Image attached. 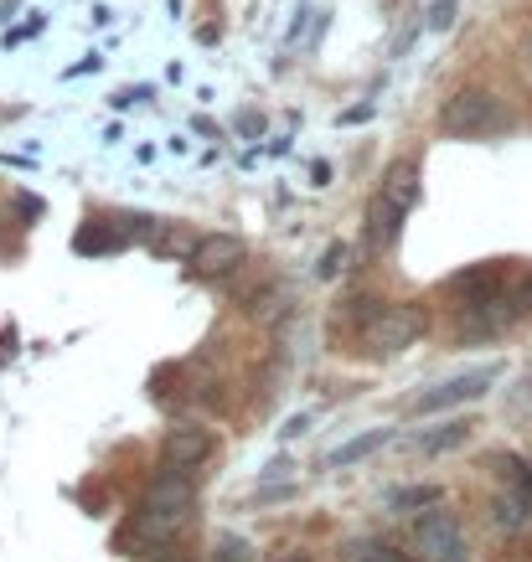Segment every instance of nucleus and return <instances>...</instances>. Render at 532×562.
Listing matches in <instances>:
<instances>
[{"instance_id":"nucleus-26","label":"nucleus","mask_w":532,"mask_h":562,"mask_svg":"<svg viewBox=\"0 0 532 562\" xmlns=\"http://www.w3.org/2000/svg\"><path fill=\"white\" fill-rule=\"evenodd\" d=\"M310 181H315V187H331V166H326V160H315V166H310Z\"/></svg>"},{"instance_id":"nucleus-20","label":"nucleus","mask_w":532,"mask_h":562,"mask_svg":"<svg viewBox=\"0 0 532 562\" xmlns=\"http://www.w3.org/2000/svg\"><path fill=\"white\" fill-rule=\"evenodd\" d=\"M315 418H321L315 408H310V413H295V418H285V424H279V439H300V434H306Z\"/></svg>"},{"instance_id":"nucleus-4","label":"nucleus","mask_w":532,"mask_h":562,"mask_svg":"<svg viewBox=\"0 0 532 562\" xmlns=\"http://www.w3.org/2000/svg\"><path fill=\"white\" fill-rule=\"evenodd\" d=\"M409 558L413 562H470V542H465L461 516L445 512L434 501V512L413 516L409 527Z\"/></svg>"},{"instance_id":"nucleus-10","label":"nucleus","mask_w":532,"mask_h":562,"mask_svg":"<svg viewBox=\"0 0 532 562\" xmlns=\"http://www.w3.org/2000/svg\"><path fill=\"white\" fill-rule=\"evenodd\" d=\"M403 217H409V212H403L394 196L378 191V196L367 202V248H373V254H388V248L403 238Z\"/></svg>"},{"instance_id":"nucleus-15","label":"nucleus","mask_w":532,"mask_h":562,"mask_svg":"<svg viewBox=\"0 0 532 562\" xmlns=\"http://www.w3.org/2000/svg\"><path fill=\"white\" fill-rule=\"evenodd\" d=\"M470 428H476V424H465V418H450V424L430 428V434H419V439H413V449H419V454H445V449H455V443L470 439Z\"/></svg>"},{"instance_id":"nucleus-8","label":"nucleus","mask_w":532,"mask_h":562,"mask_svg":"<svg viewBox=\"0 0 532 562\" xmlns=\"http://www.w3.org/2000/svg\"><path fill=\"white\" fill-rule=\"evenodd\" d=\"M212 449H218L212 428L181 424V428H171V434L160 439V464H176V470H191V475H197V470L212 460Z\"/></svg>"},{"instance_id":"nucleus-23","label":"nucleus","mask_w":532,"mask_h":562,"mask_svg":"<svg viewBox=\"0 0 532 562\" xmlns=\"http://www.w3.org/2000/svg\"><path fill=\"white\" fill-rule=\"evenodd\" d=\"M239 130L248 139H258V135H264V114H254V109H248V114H239Z\"/></svg>"},{"instance_id":"nucleus-7","label":"nucleus","mask_w":532,"mask_h":562,"mask_svg":"<svg viewBox=\"0 0 532 562\" xmlns=\"http://www.w3.org/2000/svg\"><path fill=\"white\" fill-rule=\"evenodd\" d=\"M517 321V305L512 294H486L476 305H465V321H461V341L476 346V341H497L501 330Z\"/></svg>"},{"instance_id":"nucleus-14","label":"nucleus","mask_w":532,"mask_h":562,"mask_svg":"<svg viewBox=\"0 0 532 562\" xmlns=\"http://www.w3.org/2000/svg\"><path fill=\"white\" fill-rule=\"evenodd\" d=\"M342 562H413L403 547L383 542V537H352V542L342 547Z\"/></svg>"},{"instance_id":"nucleus-22","label":"nucleus","mask_w":532,"mask_h":562,"mask_svg":"<svg viewBox=\"0 0 532 562\" xmlns=\"http://www.w3.org/2000/svg\"><path fill=\"white\" fill-rule=\"evenodd\" d=\"M290 470H295V464L285 460V454H279V460H269V464H264V485H275V480H290Z\"/></svg>"},{"instance_id":"nucleus-6","label":"nucleus","mask_w":532,"mask_h":562,"mask_svg":"<svg viewBox=\"0 0 532 562\" xmlns=\"http://www.w3.org/2000/svg\"><path fill=\"white\" fill-rule=\"evenodd\" d=\"M248 263V243L239 233H202L197 248L187 258V279H228V273H239Z\"/></svg>"},{"instance_id":"nucleus-30","label":"nucleus","mask_w":532,"mask_h":562,"mask_svg":"<svg viewBox=\"0 0 532 562\" xmlns=\"http://www.w3.org/2000/svg\"><path fill=\"white\" fill-rule=\"evenodd\" d=\"M528 57H532V36H528Z\"/></svg>"},{"instance_id":"nucleus-19","label":"nucleus","mask_w":532,"mask_h":562,"mask_svg":"<svg viewBox=\"0 0 532 562\" xmlns=\"http://www.w3.org/2000/svg\"><path fill=\"white\" fill-rule=\"evenodd\" d=\"M455 26V0H434L430 5V32H450Z\"/></svg>"},{"instance_id":"nucleus-27","label":"nucleus","mask_w":532,"mask_h":562,"mask_svg":"<svg viewBox=\"0 0 532 562\" xmlns=\"http://www.w3.org/2000/svg\"><path fill=\"white\" fill-rule=\"evenodd\" d=\"M84 72H99V57H84L78 68H68V78H84Z\"/></svg>"},{"instance_id":"nucleus-12","label":"nucleus","mask_w":532,"mask_h":562,"mask_svg":"<svg viewBox=\"0 0 532 562\" xmlns=\"http://www.w3.org/2000/svg\"><path fill=\"white\" fill-rule=\"evenodd\" d=\"M388 439H394V428H367V434H357V439H346L342 449H331V454H326V470H346V464L367 460V454H378Z\"/></svg>"},{"instance_id":"nucleus-28","label":"nucleus","mask_w":532,"mask_h":562,"mask_svg":"<svg viewBox=\"0 0 532 562\" xmlns=\"http://www.w3.org/2000/svg\"><path fill=\"white\" fill-rule=\"evenodd\" d=\"M16 5H21V0H0V21H11V16H16Z\"/></svg>"},{"instance_id":"nucleus-5","label":"nucleus","mask_w":532,"mask_h":562,"mask_svg":"<svg viewBox=\"0 0 532 562\" xmlns=\"http://www.w3.org/2000/svg\"><path fill=\"white\" fill-rule=\"evenodd\" d=\"M501 376V361H491V367H476V372H461V376H450V382H440V387H424L419 397L409 403L413 418H430V413H450V408H461V403H476L491 382Z\"/></svg>"},{"instance_id":"nucleus-11","label":"nucleus","mask_w":532,"mask_h":562,"mask_svg":"<svg viewBox=\"0 0 532 562\" xmlns=\"http://www.w3.org/2000/svg\"><path fill=\"white\" fill-rule=\"evenodd\" d=\"M145 243H151L155 258H191V248H197V227H187V222H155V233Z\"/></svg>"},{"instance_id":"nucleus-21","label":"nucleus","mask_w":532,"mask_h":562,"mask_svg":"<svg viewBox=\"0 0 532 562\" xmlns=\"http://www.w3.org/2000/svg\"><path fill=\"white\" fill-rule=\"evenodd\" d=\"M367 120H373V103H352V109L336 114V124H367Z\"/></svg>"},{"instance_id":"nucleus-16","label":"nucleus","mask_w":532,"mask_h":562,"mask_svg":"<svg viewBox=\"0 0 532 562\" xmlns=\"http://www.w3.org/2000/svg\"><path fill=\"white\" fill-rule=\"evenodd\" d=\"M434 501H445V491L440 485H403V491H388V512L403 516V512H424V506H434Z\"/></svg>"},{"instance_id":"nucleus-29","label":"nucleus","mask_w":532,"mask_h":562,"mask_svg":"<svg viewBox=\"0 0 532 562\" xmlns=\"http://www.w3.org/2000/svg\"><path fill=\"white\" fill-rule=\"evenodd\" d=\"M275 562H310V558H306V552H279Z\"/></svg>"},{"instance_id":"nucleus-3","label":"nucleus","mask_w":532,"mask_h":562,"mask_svg":"<svg viewBox=\"0 0 532 562\" xmlns=\"http://www.w3.org/2000/svg\"><path fill=\"white\" fill-rule=\"evenodd\" d=\"M512 114L501 109V99L491 88H455L445 103H440V130L450 139H476V135H497L507 130Z\"/></svg>"},{"instance_id":"nucleus-1","label":"nucleus","mask_w":532,"mask_h":562,"mask_svg":"<svg viewBox=\"0 0 532 562\" xmlns=\"http://www.w3.org/2000/svg\"><path fill=\"white\" fill-rule=\"evenodd\" d=\"M191 516H197V475L166 464V470L155 475V485L145 491L140 512L124 521L114 542H120L124 558H151V552L171 547L176 537L191 527Z\"/></svg>"},{"instance_id":"nucleus-24","label":"nucleus","mask_w":532,"mask_h":562,"mask_svg":"<svg viewBox=\"0 0 532 562\" xmlns=\"http://www.w3.org/2000/svg\"><path fill=\"white\" fill-rule=\"evenodd\" d=\"M512 305H517V315H528V310H532V273H528V279H522V284H517Z\"/></svg>"},{"instance_id":"nucleus-18","label":"nucleus","mask_w":532,"mask_h":562,"mask_svg":"<svg viewBox=\"0 0 532 562\" xmlns=\"http://www.w3.org/2000/svg\"><path fill=\"white\" fill-rule=\"evenodd\" d=\"M342 263H346V243H331L326 258L315 263V273H321V279H336V273H342Z\"/></svg>"},{"instance_id":"nucleus-13","label":"nucleus","mask_w":532,"mask_h":562,"mask_svg":"<svg viewBox=\"0 0 532 562\" xmlns=\"http://www.w3.org/2000/svg\"><path fill=\"white\" fill-rule=\"evenodd\" d=\"M378 191H383V196H394V202L409 212V206L419 202V166H413V160H394Z\"/></svg>"},{"instance_id":"nucleus-9","label":"nucleus","mask_w":532,"mask_h":562,"mask_svg":"<svg viewBox=\"0 0 532 562\" xmlns=\"http://www.w3.org/2000/svg\"><path fill=\"white\" fill-rule=\"evenodd\" d=\"M501 284H507V258H486V263H470V269L445 279V290L455 300H465V305H476L486 294H501Z\"/></svg>"},{"instance_id":"nucleus-17","label":"nucleus","mask_w":532,"mask_h":562,"mask_svg":"<svg viewBox=\"0 0 532 562\" xmlns=\"http://www.w3.org/2000/svg\"><path fill=\"white\" fill-rule=\"evenodd\" d=\"M212 562H254V542H243L233 531H218L212 537Z\"/></svg>"},{"instance_id":"nucleus-25","label":"nucleus","mask_w":532,"mask_h":562,"mask_svg":"<svg viewBox=\"0 0 532 562\" xmlns=\"http://www.w3.org/2000/svg\"><path fill=\"white\" fill-rule=\"evenodd\" d=\"M16 212H21V217H42V212H47V202H42V196H16Z\"/></svg>"},{"instance_id":"nucleus-2","label":"nucleus","mask_w":532,"mask_h":562,"mask_svg":"<svg viewBox=\"0 0 532 562\" xmlns=\"http://www.w3.org/2000/svg\"><path fill=\"white\" fill-rule=\"evenodd\" d=\"M424 336H430V305H419V300H398V305L383 300L362 321V351L367 357H398V351L419 346Z\"/></svg>"}]
</instances>
